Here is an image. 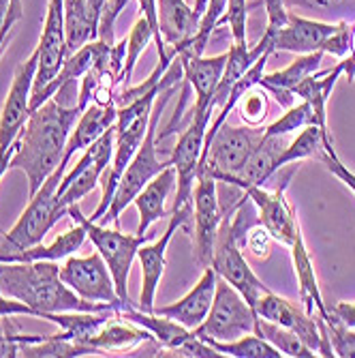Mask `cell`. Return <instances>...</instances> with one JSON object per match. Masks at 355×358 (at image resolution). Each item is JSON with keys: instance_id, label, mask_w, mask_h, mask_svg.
I'll list each match as a JSON object with an SVG mask.
<instances>
[{"instance_id": "37", "label": "cell", "mask_w": 355, "mask_h": 358, "mask_svg": "<svg viewBox=\"0 0 355 358\" xmlns=\"http://www.w3.org/2000/svg\"><path fill=\"white\" fill-rule=\"evenodd\" d=\"M128 5V0H107L103 11H101V20H99V39L105 41L107 45H114V26L116 20L120 17L122 9Z\"/></svg>"}, {"instance_id": "14", "label": "cell", "mask_w": 355, "mask_h": 358, "mask_svg": "<svg viewBox=\"0 0 355 358\" xmlns=\"http://www.w3.org/2000/svg\"><path fill=\"white\" fill-rule=\"evenodd\" d=\"M39 62H37V76L32 84V96H39L52 80L62 71V64L67 60V35H64V0H50L47 15L43 24V35L37 45Z\"/></svg>"}, {"instance_id": "6", "label": "cell", "mask_w": 355, "mask_h": 358, "mask_svg": "<svg viewBox=\"0 0 355 358\" xmlns=\"http://www.w3.org/2000/svg\"><path fill=\"white\" fill-rule=\"evenodd\" d=\"M264 131H255L246 127H229L222 122L218 131L204 142V152L199 159L197 178L212 176L216 182L225 176H236L250 159L257 144L262 142Z\"/></svg>"}, {"instance_id": "28", "label": "cell", "mask_w": 355, "mask_h": 358, "mask_svg": "<svg viewBox=\"0 0 355 358\" xmlns=\"http://www.w3.org/2000/svg\"><path fill=\"white\" fill-rule=\"evenodd\" d=\"M324 52H312V54H298V58L289 64V67L268 73L259 80V86L264 88H282V90H294L302 80L319 71L321 62H324Z\"/></svg>"}, {"instance_id": "26", "label": "cell", "mask_w": 355, "mask_h": 358, "mask_svg": "<svg viewBox=\"0 0 355 358\" xmlns=\"http://www.w3.org/2000/svg\"><path fill=\"white\" fill-rule=\"evenodd\" d=\"M116 112L118 108L112 106H99V103H90L77 118L71 138L67 142V150H64V159H73L75 152L86 150L92 142L99 140L107 129L116 124Z\"/></svg>"}, {"instance_id": "29", "label": "cell", "mask_w": 355, "mask_h": 358, "mask_svg": "<svg viewBox=\"0 0 355 358\" xmlns=\"http://www.w3.org/2000/svg\"><path fill=\"white\" fill-rule=\"evenodd\" d=\"M255 335L264 337L282 356H292V358H315L317 356L294 331L278 327V324H274L270 320H264L259 315H257V322H255Z\"/></svg>"}, {"instance_id": "33", "label": "cell", "mask_w": 355, "mask_h": 358, "mask_svg": "<svg viewBox=\"0 0 355 358\" xmlns=\"http://www.w3.org/2000/svg\"><path fill=\"white\" fill-rule=\"evenodd\" d=\"M225 9H227V0H208V7H206V11H204V15H202V22H199V28H197V32H195V37H192V39H190L184 48H180V50H190L192 54L202 56L204 50H206V45H208V39H210V35H212V30L218 26V22H220ZM180 50H176V52H180ZM176 52H174V54H176Z\"/></svg>"}, {"instance_id": "2", "label": "cell", "mask_w": 355, "mask_h": 358, "mask_svg": "<svg viewBox=\"0 0 355 358\" xmlns=\"http://www.w3.org/2000/svg\"><path fill=\"white\" fill-rule=\"evenodd\" d=\"M0 294L15 299L35 309L41 320L47 313L69 311H109V305L88 303L80 299L71 287L60 279V266L41 262H0ZM116 311V309H114Z\"/></svg>"}, {"instance_id": "19", "label": "cell", "mask_w": 355, "mask_h": 358, "mask_svg": "<svg viewBox=\"0 0 355 358\" xmlns=\"http://www.w3.org/2000/svg\"><path fill=\"white\" fill-rule=\"evenodd\" d=\"M174 56L180 58L184 78H186L188 86H192V90H195V108H192V112L210 110V101H212V96L218 88V82L222 78L225 62H227V52L206 58L204 54L197 56L190 50H180Z\"/></svg>"}, {"instance_id": "25", "label": "cell", "mask_w": 355, "mask_h": 358, "mask_svg": "<svg viewBox=\"0 0 355 358\" xmlns=\"http://www.w3.org/2000/svg\"><path fill=\"white\" fill-rule=\"evenodd\" d=\"M342 73H345V60H340L334 69L315 71L312 76L302 80L292 90L294 96H300L302 101H306L312 108L315 124L328 136H330V131H328V99H330V94H332L334 86Z\"/></svg>"}, {"instance_id": "10", "label": "cell", "mask_w": 355, "mask_h": 358, "mask_svg": "<svg viewBox=\"0 0 355 358\" xmlns=\"http://www.w3.org/2000/svg\"><path fill=\"white\" fill-rule=\"evenodd\" d=\"M60 279L64 281V285L71 287L80 299L88 303L109 305L116 311L124 307V303L120 301L116 292L114 277L99 251L86 257L69 255L67 262L60 266Z\"/></svg>"}, {"instance_id": "32", "label": "cell", "mask_w": 355, "mask_h": 358, "mask_svg": "<svg viewBox=\"0 0 355 358\" xmlns=\"http://www.w3.org/2000/svg\"><path fill=\"white\" fill-rule=\"evenodd\" d=\"M238 108V114L242 118V122H246L248 127H259L266 118H268V112H270V106H268V90L259 84L250 86L236 103Z\"/></svg>"}, {"instance_id": "24", "label": "cell", "mask_w": 355, "mask_h": 358, "mask_svg": "<svg viewBox=\"0 0 355 358\" xmlns=\"http://www.w3.org/2000/svg\"><path fill=\"white\" fill-rule=\"evenodd\" d=\"M176 180H178V174H176V168L169 166L165 168L160 174H156L135 198V206H137V213H139V225H137V234L146 236L148 227L158 221L160 217H167V210H165V204L169 200V193L176 189Z\"/></svg>"}, {"instance_id": "13", "label": "cell", "mask_w": 355, "mask_h": 358, "mask_svg": "<svg viewBox=\"0 0 355 358\" xmlns=\"http://www.w3.org/2000/svg\"><path fill=\"white\" fill-rule=\"evenodd\" d=\"M255 313L270 320L278 327H285L289 331H294L317 356H334V350L330 345V339L326 333L319 329L317 317H310L304 309H298L294 303H289L287 299L276 296L274 292H266V294L257 301Z\"/></svg>"}, {"instance_id": "8", "label": "cell", "mask_w": 355, "mask_h": 358, "mask_svg": "<svg viewBox=\"0 0 355 358\" xmlns=\"http://www.w3.org/2000/svg\"><path fill=\"white\" fill-rule=\"evenodd\" d=\"M210 266L216 271V275L220 279L234 285L252 309H255L257 301H259L266 292H270L264 285V281L252 273V268L248 266V262L240 251V243H238V238L234 234V227H232V210H225Z\"/></svg>"}, {"instance_id": "9", "label": "cell", "mask_w": 355, "mask_h": 358, "mask_svg": "<svg viewBox=\"0 0 355 358\" xmlns=\"http://www.w3.org/2000/svg\"><path fill=\"white\" fill-rule=\"evenodd\" d=\"M112 157H114V127L107 129L99 140L86 148V152L82 155V159L71 172H64L56 189L58 206L62 208L64 215H67L69 206L77 204L84 195H88L101 182L103 174L112 164Z\"/></svg>"}, {"instance_id": "20", "label": "cell", "mask_w": 355, "mask_h": 358, "mask_svg": "<svg viewBox=\"0 0 355 358\" xmlns=\"http://www.w3.org/2000/svg\"><path fill=\"white\" fill-rule=\"evenodd\" d=\"M216 279H218L216 271L212 266H208L204 271L202 279L197 281V285L192 287L186 296H182L180 301H176L174 305H167V307H154V313L165 315V317L182 324V327L188 331H195L210 313L214 292H216Z\"/></svg>"}, {"instance_id": "27", "label": "cell", "mask_w": 355, "mask_h": 358, "mask_svg": "<svg viewBox=\"0 0 355 358\" xmlns=\"http://www.w3.org/2000/svg\"><path fill=\"white\" fill-rule=\"evenodd\" d=\"M118 315L122 317V320H126V322H131V324H135V327H142V329H146L160 345H165V348H169V350H178L184 341H188L192 335V331H188V329H184L182 324H178V322H174V320H169V317H165V315H158V313H148V311H142L139 307H133V305H124L120 311H118Z\"/></svg>"}, {"instance_id": "31", "label": "cell", "mask_w": 355, "mask_h": 358, "mask_svg": "<svg viewBox=\"0 0 355 358\" xmlns=\"http://www.w3.org/2000/svg\"><path fill=\"white\" fill-rule=\"evenodd\" d=\"M150 41H154V30L148 24V20L142 15L133 24L131 35L126 37V58H124V67H122V73H120V84L128 86V82H131V78H133V71H135L137 58L146 52Z\"/></svg>"}, {"instance_id": "42", "label": "cell", "mask_w": 355, "mask_h": 358, "mask_svg": "<svg viewBox=\"0 0 355 358\" xmlns=\"http://www.w3.org/2000/svg\"><path fill=\"white\" fill-rule=\"evenodd\" d=\"M338 317L347 324L349 329H355V303H338L334 307Z\"/></svg>"}, {"instance_id": "41", "label": "cell", "mask_w": 355, "mask_h": 358, "mask_svg": "<svg viewBox=\"0 0 355 358\" xmlns=\"http://www.w3.org/2000/svg\"><path fill=\"white\" fill-rule=\"evenodd\" d=\"M13 315H35V317H41L35 309L15 301V299H9V296H3L0 294V317H13Z\"/></svg>"}, {"instance_id": "15", "label": "cell", "mask_w": 355, "mask_h": 358, "mask_svg": "<svg viewBox=\"0 0 355 358\" xmlns=\"http://www.w3.org/2000/svg\"><path fill=\"white\" fill-rule=\"evenodd\" d=\"M287 180L276 189V191H266L262 185H248L244 187V195L250 200V204L255 206L257 210V219H259V225L266 227L268 234L292 247L294 241L298 238V234L302 232L300 230V223L296 219V213L294 208L289 206L287 198H285V191H287Z\"/></svg>"}, {"instance_id": "30", "label": "cell", "mask_w": 355, "mask_h": 358, "mask_svg": "<svg viewBox=\"0 0 355 358\" xmlns=\"http://www.w3.org/2000/svg\"><path fill=\"white\" fill-rule=\"evenodd\" d=\"M204 341H208L222 356H234V358H280L282 356L272 343H268L264 337L255 333L242 335L234 341H214V339H204Z\"/></svg>"}, {"instance_id": "5", "label": "cell", "mask_w": 355, "mask_h": 358, "mask_svg": "<svg viewBox=\"0 0 355 358\" xmlns=\"http://www.w3.org/2000/svg\"><path fill=\"white\" fill-rule=\"evenodd\" d=\"M67 215L84 225V230L88 234V238L92 241L94 249L101 253V257L105 259V264L114 277V283H116V292L118 296L124 305H133L131 299H128V273H131V266L137 257V251L142 245H146L148 241V234L142 236V234H124L120 230H114L109 225H101L92 221L90 217H84L80 206L73 204L69 206Z\"/></svg>"}, {"instance_id": "11", "label": "cell", "mask_w": 355, "mask_h": 358, "mask_svg": "<svg viewBox=\"0 0 355 358\" xmlns=\"http://www.w3.org/2000/svg\"><path fill=\"white\" fill-rule=\"evenodd\" d=\"M212 114H214L212 108L206 110V112H192V118H190L188 127L180 134L178 144L174 146L172 164H174L176 174H178L174 210H180V208L192 204V189H195L197 168H199V159H202V152H204L208 122H210Z\"/></svg>"}, {"instance_id": "4", "label": "cell", "mask_w": 355, "mask_h": 358, "mask_svg": "<svg viewBox=\"0 0 355 358\" xmlns=\"http://www.w3.org/2000/svg\"><path fill=\"white\" fill-rule=\"evenodd\" d=\"M69 159H62V164L56 168V172L41 185V189L32 195L26 210L17 219V223L11 227V232L5 234L0 243V255L17 253L22 249H28L32 245H39L52 227L64 217L62 208L58 206L56 189L67 172Z\"/></svg>"}, {"instance_id": "17", "label": "cell", "mask_w": 355, "mask_h": 358, "mask_svg": "<svg viewBox=\"0 0 355 358\" xmlns=\"http://www.w3.org/2000/svg\"><path fill=\"white\" fill-rule=\"evenodd\" d=\"M192 217V204L184 206L180 210H174L169 217V223L165 227V232L160 234V238L152 245H142L137 251V259L142 264V294H139V309L152 313L154 311V296L160 283V277H163L165 271V255H167V247L174 238V234L188 223V219Z\"/></svg>"}, {"instance_id": "36", "label": "cell", "mask_w": 355, "mask_h": 358, "mask_svg": "<svg viewBox=\"0 0 355 358\" xmlns=\"http://www.w3.org/2000/svg\"><path fill=\"white\" fill-rule=\"evenodd\" d=\"M246 22H248L246 0H227V9H225L218 24H229L234 43H246Z\"/></svg>"}, {"instance_id": "12", "label": "cell", "mask_w": 355, "mask_h": 358, "mask_svg": "<svg viewBox=\"0 0 355 358\" xmlns=\"http://www.w3.org/2000/svg\"><path fill=\"white\" fill-rule=\"evenodd\" d=\"M192 219H195V230H192V249H195L197 264L208 268L214 255L216 236L225 210L218 202L216 180L212 176H199L197 187L192 189Z\"/></svg>"}, {"instance_id": "18", "label": "cell", "mask_w": 355, "mask_h": 358, "mask_svg": "<svg viewBox=\"0 0 355 358\" xmlns=\"http://www.w3.org/2000/svg\"><path fill=\"white\" fill-rule=\"evenodd\" d=\"M338 30V24H326L300 17L296 13H289L287 24L278 28L272 37V48L280 52L294 54H312L324 52L328 39Z\"/></svg>"}, {"instance_id": "39", "label": "cell", "mask_w": 355, "mask_h": 358, "mask_svg": "<svg viewBox=\"0 0 355 358\" xmlns=\"http://www.w3.org/2000/svg\"><path fill=\"white\" fill-rule=\"evenodd\" d=\"M264 3H266V11H268V28H266V32H268V35H274L278 28H282L287 24L289 11H287L282 0H264Z\"/></svg>"}, {"instance_id": "38", "label": "cell", "mask_w": 355, "mask_h": 358, "mask_svg": "<svg viewBox=\"0 0 355 358\" xmlns=\"http://www.w3.org/2000/svg\"><path fill=\"white\" fill-rule=\"evenodd\" d=\"M270 241H272V236L268 234L266 227L255 225V227H250V230H248V238L244 243H246V247L257 257H268V253H270Z\"/></svg>"}, {"instance_id": "44", "label": "cell", "mask_w": 355, "mask_h": 358, "mask_svg": "<svg viewBox=\"0 0 355 358\" xmlns=\"http://www.w3.org/2000/svg\"><path fill=\"white\" fill-rule=\"evenodd\" d=\"M285 7H302V9H312L310 0H282Z\"/></svg>"}, {"instance_id": "21", "label": "cell", "mask_w": 355, "mask_h": 358, "mask_svg": "<svg viewBox=\"0 0 355 358\" xmlns=\"http://www.w3.org/2000/svg\"><path fill=\"white\" fill-rule=\"evenodd\" d=\"M285 136H264L262 142L257 144L252 150L250 159L246 161V166L236 174V176H225L218 182H227L238 189H244L248 185H264L268 182L278 170H276V161L287 148Z\"/></svg>"}, {"instance_id": "23", "label": "cell", "mask_w": 355, "mask_h": 358, "mask_svg": "<svg viewBox=\"0 0 355 358\" xmlns=\"http://www.w3.org/2000/svg\"><path fill=\"white\" fill-rule=\"evenodd\" d=\"M289 249H292V257H294V268H296V277H298V285H300V301L304 305V311L310 317H321L324 322H330L336 311H330L324 296H321L319 281H317V275L312 268V259L306 249L302 232L298 234V238Z\"/></svg>"}, {"instance_id": "7", "label": "cell", "mask_w": 355, "mask_h": 358, "mask_svg": "<svg viewBox=\"0 0 355 358\" xmlns=\"http://www.w3.org/2000/svg\"><path fill=\"white\" fill-rule=\"evenodd\" d=\"M257 313L240 292L225 279H216V292L208 317L195 329L199 339L234 341L242 335L255 333Z\"/></svg>"}, {"instance_id": "43", "label": "cell", "mask_w": 355, "mask_h": 358, "mask_svg": "<svg viewBox=\"0 0 355 358\" xmlns=\"http://www.w3.org/2000/svg\"><path fill=\"white\" fill-rule=\"evenodd\" d=\"M345 60V73L349 76V82H353L355 78V24H351V50H349V58Z\"/></svg>"}, {"instance_id": "40", "label": "cell", "mask_w": 355, "mask_h": 358, "mask_svg": "<svg viewBox=\"0 0 355 358\" xmlns=\"http://www.w3.org/2000/svg\"><path fill=\"white\" fill-rule=\"evenodd\" d=\"M321 157V161L326 164V168L334 174V176H338L353 193H355V174L347 168V166H342L340 164V159H338V155H328V152H321L319 155Z\"/></svg>"}, {"instance_id": "16", "label": "cell", "mask_w": 355, "mask_h": 358, "mask_svg": "<svg viewBox=\"0 0 355 358\" xmlns=\"http://www.w3.org/2000/svg\"><path fill=\"white\" fill-rule=\"evenodd\" d=\"M37 62H39V52L35 50L28 60L17 64V69L13 73V84L3 106V114H0V152L11 148L17 134L22 131L24 122L30 116V96L37 76Z\"/></svg>"}, {"instance_id": "3", "label": "cell", "mask_w": 355, "mask_h": 358, "mask_svg": "<svg viewBox=\"0 0 355 358\" xmlns=\"http://www.w3.org/2000/svg\"><path fill=\"white\" fill-rule=\"evenodd\" d=\"M180 86H172L167 90L160 92V99L154 103L152 108V116H150V124H148V134L137 150V155L133 157L131 164L126 166L124 174L120 176V182L116 187V193H114V198H112V204L109 208L105 210V215L96 221V223H101V225H109V223H118V217L120 213L128 206V204H133L135 198H137V193L156 176L160 174L165 168L174 166L172 164V159L167 161H160L156 157V131H158V120H160V114H163L165 106L169 103V99L174 96V92H178Z\"/></svg>"}, {"instance_id": "35", "label": "cell", "mask_w": 355, "mask_h": 358, "mask_svg": "<svg viewBox=\"0 0 355 358\" xmlns=\"http://www.w3.org/2000/svg\"><path fill=\"white\" fill-rule=\"evenodd\" d=\"M308 124H315L312 108L306 101H300L298 106L289 108L270 127H266L264 129V136H289V134H294V131H298V129H304Z\"/></svg>"}, {"instance_id": "22", "label": "cell", "mask_w": 355, "mask_h": 358, "mask_svg": "<svg viewBox=\"0 0 355 358\" xmlns=\"http://www.w3.org/2000/svg\"><path fill=\"white\" fill-rule=\"evenodd\" d=\"M156 9L160 37L165 45H174V52L195 37L202 15H197L184 0H156Z\"/></svg>"}, {"instance_id": "34", "label": "cell", "mask_w": 355, "mask_h": 358, "mask_svg": "<svg viewBox=\"0 0 355 358\" xmlns=\"http://www.w3.org/2000/svg\"><path fill=\"white\" fill-rule=\"evenodd\" d=\"M317 324H319V329L326 333V337L330 339L334 356L355 358V331L347 327V324L338 317V313H334V317L330 322H324L321 317H317Z\"/></svg>"}, {"instance_id": "1", "label": "cell", "mask_w": 355, "mask_h": 358, "mask_svg": "<svg viewBox=\"0 0 355 358\" xmlns=\"http://www.w3.org/2000/svg\"><path fill=\"white\" fill-rule=\"evenodd\" d=\"M80 114L82 110L77 103L67 108L58 103V99H47L30 112L13 142V157L9 164V170H22L26 174L28 198H32L62 164Z\"/></svg>"}]
</instances>
